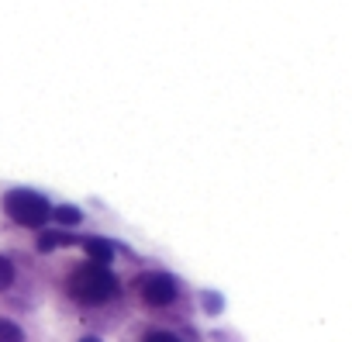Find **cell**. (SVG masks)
<instances>
[{"label":"cell","instance_id":"obj_1","mask_svg":"<svg viewBox=\"0 0 352 342\" xmlns=\"http://www.w3.org/2000/svg\"><path fill=\"white\" fill-rule=\"evenodd\" d=\"M69 290L73 297L87 301V304H100V301H111L118 294V277L107 270V266H94V263H83L73 277H69Z\"/></svg>","mask_w":352,"mask_h":342},{"label":"cell","instance_id":"obj_2","mask_svg":"<svg viewBox=\"0 0 352 342\" xmlns=\"http://www.w3.org/2000/svg\"><path fill=\"white\" fill-rule=\"evenodd\" d=\"M4 211L14 225H25V228H45L49 225V197H42L38 191H28V187H18L4 197Z\"/></svg>","mask_w":352,"mask_h":342},{"label":"cell","instance_id":"obj_3","mask_svg":"<svg viewBox=\"0 0 352 342\" xmlns=\"http://www.w3.org/2000/svg\"><path fill=\"white\" fill-rule=\"evenodd\" d=\"M138 290H142L148 308H166L176 301V280L169 273H145L138 280Z\"/></svg>","mask_w":352,"mask_h":342},{"label":"cell","instance_id":"obj_4","mask_svg":"<svg viewBox=\"0 0 352 342\" xmlns=\"http://www.w3.org/2000/svg\"><path fill=\"white\" fill-rule=\"evenodd\" d=\"M80 246H83V253L90 256V263H94V266H107V270H111V263H114V249H118L111 239L83 235V239H80Z\"/></svg>","mask_w":352,"mask_h":342},{"label":"cell","instance_id":"obj_5","mask_svg":"<svg viewBox=\"0 0 352 342\" xmlns=\"http://www.w3.org/2000/svg\"><path fill=\"white\" fill-rule=\"evenodd\" d=\"M80 239L83 235H76V232H66V228H49V232H42L38 235V253H52V249H59V246H80Z\"/></svg>","mask_w":352,"mask_h":342},{"label":"cell","instance_id":"obj_6","mask_svg":"<svg viewBox=\"0 0 352 342\" xmlns=\"http://www.w3.org/2000/svg\"><path fill=\"white\" fill-rule=\"evenodd\" d=\"M49 222H56L59 228H76L80 222H83V211L80 208H73V204H52V211H49Z\"/></svg>","mask_w":352,"mask_h":342},{"label":"cell","instance_id":"obj_7","mask_svg":"<svg viewBox=\"0 0 352 342\" xmlns=\"http://www.w3.org/2000/svg\"><path fill=\"white\" fill-rule=\"evenodd\" d=\"M0 342H25V332L18 321L11 318H0Z\"/></svg>","mask_w":352,"mask_h":342},{"label":"cell","instance_id":"obj_8","mask_svg":"<svg viewBox=\"0 0 352 342\" xmlns=\"http://www.w3.org/2000/svg\"><path fill=\"white\" fill-rule=\"evenodd\" d=\"M201 304H204L208 314H221L225 311V297L218 290H201Z\"/></svg>","mask_w":352,"mask_h":342},{"label":"cell","instance_id":"obj_9","mask_svg":"<svg viewBox=\"0 0 352 342\" xmlns=\"http://www.w3.org/2000/svg\"><path fill=\"white\" fill-rule=\"evenodd\" d=\"M14 284V263L8 256H0V290H8Z\"/></svg>","mask_w":352,"mask_h":342},{"label":"cell","instance_id":"obj_10","mask_svg":"<svg viewBox=\"0 0 352 342\" xmlns=\"http://www.w3.org/2000/svg\"><path fill=\"white\" fill-rule=\"evenodd\" d=\"M145 342H184V339H176L173 332H148Z\"/></svg>","mask_w":352,"mask_h":342},{"label":"cell","instance_id":"obj_11","mask_svg":"<svg viewBox=\"0 0 352 342\" xmlns=\"http://www.w3.org/2000/svg\"><path fill=\"white\" fill-rule=\"evenodd\" d=\"M76 342H100L97 335H83V339H76Z\"/></svg>","mask_w":352,"mask_h":342}]
</instances>
